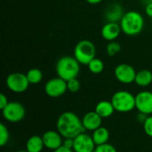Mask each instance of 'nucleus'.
Here are the masks:
<instances>
[{"instance_id": "nucleus-8", "label": "nucleus", "mask_w": 152, "mask_h": 152, "mask_svg": "<svg viewBox=\"0 0 152 152\" xmlns=\"http://www.w3.org/2000/svg\"><path fill=\"white\" fill-rule=\"evenodd\" d=\"M67 91V81L59 77L49 79L45 85V92L51 98L61 97Z\"/></svg>"}, {"instance_id": "nucleus-12", "label": "nucleus", "mask_w": 152, "mask_h": 152, "mask_svg": "<svg viewBox=\"0 0 152 152\" xmlns=\"http://www.w3.org/2000/svg\"><path fill=\"white\" fill-rule=\"evenodd\" d=\"M42 139L45 148L51 151H55L63 144V137L58 131L48 130L44 133V134L42 135Z\"/></svg>"}, {"instance_id": "nucleus-25", "label": "nucleus", "mask_w": 152, "mask_h": 152, "mask_svg": "<svg viewBox=\"0 0 152 152\" xmlns=\"http://www.w3.org/2000/svg\"><path fill=\"white\" fill-rule=\"evenodd\" d=\"M94 152H118L116 148L110 144V143H105V144H102V145H98L96 146Z\"/></svg>"}, {"instance_id": "nucleus-11", "label": "nucleus", "mask_w": 152, "mask_h": 152, "mask_svg": "<svg viewBox=\"0 0 152 152\" xmlns=\"http://www.w3.org/2000/svg\"><path fill=\"white\" fill-rule=\"evenodd\" d=\"M95 148L93 137L85 132L74 138V152H94Z\"/></svg>"}, {"instance_id": "nucleus-1", "label": "nucleus", "mask_w": 152, "mask_h": 152, "mask_svg": "<svg viewBox=\"0 0 152 152\" xmlns=\"http://www.w3.org/2000/svg\"><path fill=\"white\" fill-rule=\"evenodd\" d=\"M56 128L63 138L71 139L86 131L82 120L71 111H65L60 115L57 119Z\"/></svg>"}, {"instance_id": "nucleus-17", "label": "nucleus", "mask_w": 152, "mask_h": 152, "mask_svg": "<svg viewBox=\"0 0 152 152\" xmlns=\"http://www.w3.org/2000/svg\"><path fill=\"white\" fill-rule=\"evenodd\" d=\"M45 148L42 136L33 135L26 142V151L28 152H41Z\"/></svg>"}, {"instance_id": "nucleus-5", "label": "nucleus", "mask_w": 152, "mask_h": 152, "mask_svg": "<svg viewBox=\"0 0 152 152\" xmlns=\"http://www.w3.org/2000/svg\"><path fill=\"white\" fill-rule=\"evenodd\" d=\"M96 56V47L94 44L87 39L79 41L74 48V57L81 65H88Z\"/></svg>"}, {"instance_id": "nucleus-3", "label": "nucleus", "mask_w": 152, "mask_h": 152, "mask_svg": "<svg viewBox=\"0 0 152 152\" xmlns=\"http://www.w3.org/2000/svg\"><path fill=\"white\" fill-rule=\"evenodd\" d=\"M80 63L73 56L66 55L61 57L56 63L55 70L57 76L65 81L77 77L80 72Z\"/></svg>"}, {"instance_id": "nucleus-21", "label": "nucleus", "mask_w": 152, "mask_h": 152, "mask_svg": "<svg viewBox=\"0 0 152 152\" xmlns=\"http://www.w3.org/2000/svg\"><path fill=\"white\" fill-rule=\"evenodd\" d=\"M87 67H88V69H89V71L91 73H93V74H100L104 69V63L101 59L95 57L94 59H93L89 62Z\"/></svg>"}, {"instance_id": "nucleus-31", "label": "nucleus", "mask_w": 152, "mask_h": 152, "mask_svg": "<svg viewBox=\"0 0 152 152\" xmlns=\"http://www.w3.org/2000/svg\"><path fill=\"white\" fill-rule=\"evenodd\" d=\"M87 3L91 4H100L101 2H102L103 0H86Z\"/></svg>"}, {"instance_id": "nucleus-23", "label": "nucleus", "mask_w": 152, "mask_h": 152, "mask_svg": "<svg viewBox=\"0 0 152 152\" xmlns=\"http://www.w3.org/2000/svg\"><path fill=\"white\" fill-rule=\"evenodd\" d=\"M10 134L8 128L4 126V124H0V146L4 147L9 141Z\"/></svg>"}, {"instance_id": "nucleus-30", "label": "nucleus", "mask_w": 152, "mask_h": 152, "mask_svg": "<svg viewBox=\"0 0 152 152\" xmlns=\"http://www.w3.org/2000/svg\"><path fill=\"white\" fill-rule=\"evenodd\" d=\"M53 152H74L73 150L71 149H69V148H66L65 146H61L60 148H58L57 150L53 151Z\"/></svg>"}, {"instance_id": "nucleus-26", "label": "nucleus", "mask_w": 152, "mask_h": 152, "mask_svg": "<svg viewBox=\"0 0 152 152\" xmlns=\"http://www.w3.org/2000/svg\"><path fill=\"white\" fill-rule=\"evenodd\" d=\"M143 129L145 134L152 138V116H148L143 123Z\"/></svg>"}, {"instance_id": "nucleus-7", "label": "nucleus", "mask_w": 152, "mask_h": 152, "mask_svg": "<svg viewBox=\"0 0 152 152\" xmlns=\"http://www.w3.org/2000/svg\"><path fill=\"white\" fill-rule=\"evenodd\" d=\"M4 119L11 123L21 121L26 114L24 106L18 102H9V103L2 110Z\"/></svg>"}, {"instance_id": "nucleus-33", "label": "nucleus", "mask_w": 152, "mask_h": 152, "mask_svg": "<svg viewBox=\"0 0 152 152\" xmlns=\"http://www.w3.org/2000/svg\"><path fill=\"white\" fill-rule=\"evenodd\" d=\"M17 152H28V151H17Z\"/></svg>"}, {"instance_id": "nucleus-20", "label": "nucleus", "mask_w": 152, "mask_h": 152, "mask_svg": "<svg viewBox=\"0 0 152 152\" xmlns=\"http://www.w3.org/2000/svg\"><path fill=\"white\" fill-rule=\"evenodd\" d=\"M27 78L29 82L30 85H37L39 84L42 79H43V72L41 69H37V68H33L28 70V72L26 73Z\"/></svg>"}, {"instance_id": "nucleus-2", "label": "nucleus", "mask_w": 152, "mask_h": 152, "mask_svg": "<svg viewBox=\"0 0 152 152\" xmlns=\"http://www.w3.org/2000/svg\"><path fill=\"white\" fill-rule=\"evenodd\" d=\"M119 24L124 34L129 37H135L143 30L144 18L137 11H129L125 12Z\"/></svg>"}, {"instance_id": "nucleus-9", "label": "nucleus", "mask_w": 152, "mask_h": 152, "mask_svg": "<svg viewBox=\"0 0 152 152\" xmlns=\"http://www.w3.org/2000/svg\"><path fill=\"white\" fill-rule=\"evenodd\" d=\"M137 71L135 69L127 63L118 64L114 69V75L117 80L122 84H132L135 80Z\"/></svg>"}, {"instance_id": "nucleus-13", "label": "nucleus", "mask_w": 152, "mask_h": 152, "mask_svg": "<svg viewBox=\"0 0 152 152\" xmlns=\"http://www.w3.org/2000/svg\"><path fill=\"white\" fill-rule=\"evenodd\" d=\"M125 14L124 9L119 3L110 4L104 11V18L107 22H120Z\"/></svg>"}, {"instance_id": "nucleus-18", "label": "nucleus", "mask_w": 152, "mask_h": 152, "mask_svg": "<svg viewBox=\"0 0 152 152\" xmlns=\"http://www.w3.org/2000/svg\"><path fill=\"white\" fill-rule=\"evenodd\" d=\"M92 137L96 146L105 144L108 143V141L110 139V132L107 128L100 126L93 132Z\"/></svg>"}, {"instance_id": "nucleus-10", "label": "nucleus", "mask_w": 152, "mask_h": 152, "mask_svg": "<svg viewBox=\"0 0 152 152\" xmlns=\"http://www.w3.org/2000/svg\"><path fill=\"white\" fill-rule=\"evenodd\" d=\"M135 108L147 116L152 114V92L142 91L135 95Z\"/></svg>"}, {"instance_id": "nucleus-28", "label": "nucleus", "mask_w": 152, "mask_h": 152, "mask_svg": "<svg viewBox=\"0 0 152 152\" xmlns=\"http://www.w3.org/2000/svg\"><path fill=\"white\" fill-rule=\"evenodd\" d=\"M8 103H9V101L7 97L4 94H0V109L3 110Z\"/></svg>"}, {"instance_id": "nucleus-19", "label": "nucleus", "mask_w": 152, "mask_h": 152, "mask_svg": "<svg viewBox=\"0 0 152 152\" xmlns=\"http://www.w3.org/2000/svg\"><path fill=\"white\" fill-rule=\"evenodd\" d=\"M134 83L141 87L149 86L152 83V72L149 69H141L137 71Z\"/></svg>"}, {"instance_id": "nucleus-16", "label": "nucleus", "mask_w": 152, "mask_h": 152, "mask_svg": "<svg viewBox=\"0 0 152 152\" xmlns=\"http://www.w3.org/2000/svg\"><path fill=\"white\" fill-rule=\"evenodd\" d=\"M94 111L102 118H108L113 115L115 109L110 101H101L96 104Z\"/></svg>"}, {"instance_id": "nucleus-29", "label": "nucleus", "mask_w": 152, "mask_h": 152, "mask_svg": "<svg viewBox=\"0 0 152 152\" xmlns=\"http://www.w3.org/2000/svg\"><path fill=\"white\" fill-rule=\"evenodd\" d=\"M145 13L148 17L152 19V3L145 5Z\"/></svg>"}, {"instance_id": "nucleus-27", "label": "nucleus", "mask_w": 152, "mask_h": 152, "mask_svg": "<svg viewBox=\"0 0 152 152\" xmlns=\"http://www.w3.org/2000/svg\"><path fill=\"white\" fill-rule=\"evenodd\" d=\"M63 146H65L66 148L71 149L73 150V146H74V139L71 138H64L63 140Z\"/></svg>"}, {"instance_id": "nucleus-24", "label": "nucleus", "mask_w": 152, "mask_h": 152, "mask_svg": "<svg viewBox=\"0 0 152 152\" xmlns=\"http://www.w3.org/2000/svg\"><path fill=\"white\" fill-rule=\"evenodd\" d=\"M67 87H68V91L70 93H77L80 90L81 85L79 80L76 77V78H72L70 80L67 81Z\"/></svg>"}, {"instance_id": "nucleus-14", "label": "nucleus", "mask_w": 152, "mask_h": 152, "mask_svg": "<svg viewBox=\"0 0 152 152\" xmlns=\"http://www.w3.org/2000/svg\"><path fill=\"white\" fill-rule=\"evenodd\" d=\"M122 29L118 22H106L101 30V34L103 39L108 42L115 41L121 33Z\"/></svg>"}, {"instance_id": "nucleus-6", "label": "nucleus", "mask_w": 152, "mask_h": 152, "mask_svg": "<svg viewBox=\"0 0 152 152\" xmlns=\"http://www.w3.org/2000/svg\"><path fill=\"white\" fill-rule=\"evenodd\" d=\"M5 84L10 91L16 94L24 93L28 90L30 85L26 74L20 72H13L8 75L5 80Z\"/></svg>"}, {"instance_id": "nucleus-32", "label": "nucleus", "mask_w": 152, "mask_h": 152, "mask_svg": "<svg viewBox=\"0 0 152 152\" xmlns=\"http://www.w3.org/2000/svg\"><path fill=\"white\" fill-rule=\"evenodd\" d=\"M142 2L145 5H147V4H149L152 3V0H142Z\"/></svg>"}, {"instance_id": "nucleus-4", "label": "nucleus", "mask_w": 152, "mask_h": 152, "mask_svg": "<svg viewBox=\"0 0 152 152\" xmlns=\"http://www.w3.org/2000/svg\"><path fill=\"white\" fill-rule=\"evenodd\" d=\"M110 102L115 109V111L120 113H127L135 108V96L128 91H118L112 97Z\"/></svg>"}, {"instance_id": "nucleus-15", "label": "nucleus", "mask_w": 152, "mask_h": 152, "mask_svg": "<svg viewBox=\"0 0 152 152\" xmlns=\"http://www.w3.org/2000/svg\"><path fill=\"white\" fill-rule=\"evenodd\" d=\"M81 120L85 130L94 132V130L102 126V118L95 111H90L86 113Z\"/></svg>"}, {"instance_id": "nucleus-22", "label": "nucleus", "mask_w": 152, "mask_h": 152, "mask_svg": "<svg viewBox=\"0 0 152 152\" xmlns=\"http://www.w3.org/2000/svg\"><path fill=\"white\" fill-rule=\"evenodd\" d=\"M121 45L117 42L116 40L115 41H111V42H109L106 45V53L110 56V57H113L115 55H117L118 53L121 52Z\"/></svg>"}]
</instances>
